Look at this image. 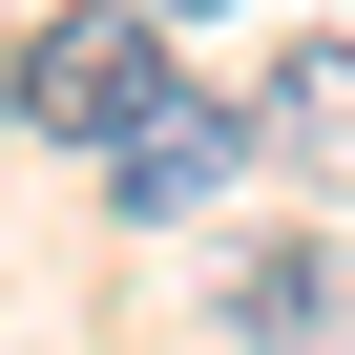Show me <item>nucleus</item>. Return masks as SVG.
<instances>
[{
    "instance_id": "nucleus-1",
    "label": "nucleus",
    "mask_w": 355,
    "mask_h": 355,
    "mask_svg": "<svg viewBox=\"0 0 355 355\" xmlns=\"http://www.w3.org/2000/svg\"><path fill=\"white\" fill-rule=\"evenodd\" d=\"M167 105V21H146V0H42V21H21V63H0V125H21V146H125Z\"/></svg>"
},
{
    "instance_id": "nucleus-2",
    "label": "nucleus",
    "mask_w": 355,
    "mask_h": 355,
    "mask_svg": "<svg viewBox=\"0 0 355 355\" xmlns=\"http://www.w3.org/2000/svg\"><path fill=\"white\" fill-rule=\"evenodd\" d=\"M230 167H272V146H251V105H209V84H167V105H146V125L105 146V209H146V230H167V209H209Z\"/></svg>"
},
{
    "instance_id": "nucleus-3",
    "label": "nucleus",
    "mask_w": 355,
    "mask_h": 355,
    "mask_svg": "<svg viewBox=\"0 0 355 355\" xmlns=\"http://www.w3.org/2000/svg\"><path fill=\"white\" fill-rule=\"evenodd\" d=\"M251 146L313 167V189H355V42H293V63L251 84Z\"/></svg>"
},
{
    "instance_id": "nucleus-4",
    "label": "nucleus",
    "mask_w": 355,
    "mask_h": 355,
    "mask_svg": "<svg viewBox=\"0 0 355 355\" xmlns=\"http://www.w3.org/2000/svg\"><path fill=\"white\" fill-rule=\"evenodd\" d=\"M230 334H251V355H334V334H355L334 251H313V230H293V251H230Z\"/></svg>"
},
{
    "instance_id": "nucleus-5",
    "label": "nucleus",
    "mask_w": 355,
    "mask_h": 355,
    "mask_svg": "<svg viewBox=\"0 0 355 355\" xmlns=\"http://www.w3.org/2000/svg\"><path fill=\"white\" fill-rule=\"evenodd\" d=\"M146 21H167V42H189V21H230V0H146Z\"/></svg>"
},
{
    "instance_id": "nucleus-6",
    "label": "nucleus",
    "mask_w": 355,
    "mask_h": 355,
    "mask_svg": "<svg viewBox=\"0 0 355 355\" xmlns=\"http://www.w3.org/2000/svg\"><path fill=\"white\" fill-rule=\"evenodd\" d=\"M0 21H42V0H0Z\"/></svg>"
}]
</instances>
